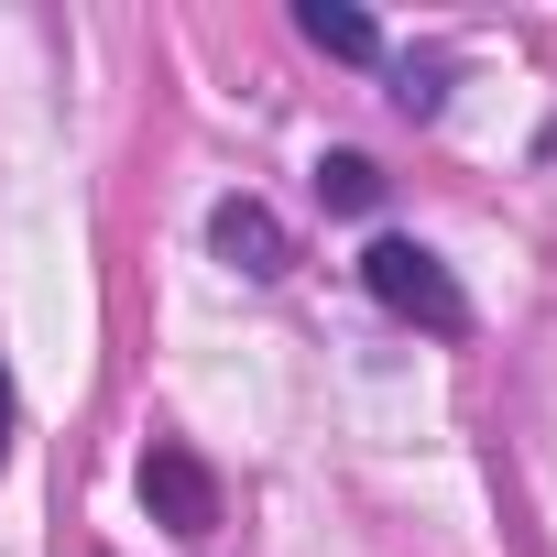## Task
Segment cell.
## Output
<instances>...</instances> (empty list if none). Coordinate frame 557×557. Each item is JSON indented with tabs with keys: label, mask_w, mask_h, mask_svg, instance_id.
<instances>
[{
	"label": "cell",
	"mask_w": 557,
	"mask_h": 557,
	"mask_svg": "<svg viewBox=\"0 0 557 557\" xmlns=\"http://www.w3.org/2000/svg\"><path fill=\"white\" fill-rule=\"evenodd\" d=\"M361 285H372L394 318H416L426 339H459V329H470V296L448 285V262H437L426 240H372V251H361Z\"/></svg>",
	"instance_id": "obj_1"
},
{
	"label": "cell",
	"mask_w": 557,
	"mask_h": 557,
	"mask_svg": "<svg viewBox=\"0 0 557 557\" xmlns=\"http://www.w3.org/2000/svg\"><path fill=\"white\" fill-rule=\"evenodd\" d=\"M143 503H153L164 535H219V481H208V459L186 437H153L143 448Z\"/></svg>",
	"instance_id": "obj_2"
},
{
	"label": "cell",
	"mask_w": 557,
	"mask_h": 557,
	"mask_svg": "<svg viewBox=\"0 0 557 557\" xmlns=\"http://www.w3.org/2000/svg\"><path fill=\"white\" fill-rule=\"evenodd\" d=\"M208 251H219L230 273H251V285H273V273L296 262V240H285V219H273L262 197H219V208H208Z\"/></svg>",
	"instance_id": "obj_3"
},
{
	"label": "cell",
	"mask_w": 557,
	"mask_h": 557,
	"mask_svg": "<svg viewBox=\"0 0 557 557\" xmlns=\"http://www.w3.org/2000/svg\"><path fill=\"white\" fill-rule=\"evenodd\" d=\"M296 34H307L318 55H339V66H372V55H383L372 12H350V0H307V12H296Z\"/></svg>",
	"instance_id": "obj_4"
},
{
	"label": "cell",
	"mask_w": 557,
	"mask_h": 557,
	"mask_svg": "<svg viewBox=\"0 0 557 557\" xmlns=\"http://www.w3.org/2000/svg\"><path fill=\"white\" fill-rule=\"evenodd\" d=\"M318 197H329L339 219H372V208H383V164H372V153H329V164H318Z\"/></svg>",
	"instance_id": "obj_5"
},
{
	"label": "cell",
	"mask_w": 557,
	"mask_h": 557,
	"mask_svg": "<svg viewBox=\"0 0 557 557\" xmlns=\"http://www.w3.org/2000/svg\"><path fill=\"white\" fill-rule=\"evenodd\" d=\"M437 99H448V66H437V55L394 66V110H405V121H437Z\"/></svg>",
	"instance_id": "obj_6"
},
{
	"label": "cell",
	"mask_w": 557,
	"mask_h": 557,
	"mask_svg": "<svg viewBox=\"0 0 557 557\" xmlns=\"http://www.w3.org/2000/svg\"><path fill=\"white\" fill-rule=\"evenodd\" d=\"M0 459H12V372H0Z\"/></svg>",
	"instance_id": "obj_7"
}]
</instances>
